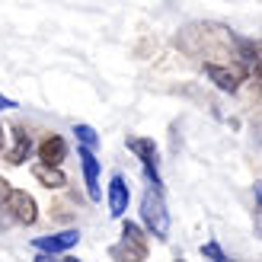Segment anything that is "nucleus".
I'll use <instances>...</instances> for the list:
<instances>
[{
  "label": "nucleus",
  "instance_id": "obj_1",
  "mask_svg": "<svg viewBox=\"0 0 262 262\" xmlns=\"http://www.w3.org/2000/svg\"><path fill=\"white\" fill-rule=\"evenodd\" d=\"M141 221H144V227L150 230V237L169 240V211H166L160 186H150L147 192H144V199H141Z\"/></svg>",
  "mask_w": 262,
  "mask_h": 262
},
{
  "label": "nucleus",
  "instance_id": "obj_2",
  "mask_svg": "<svg viewBox=\"0 0 262 262\" xmlns=\"http://www.w3.org/2000/svg\"><path fill=\"white\" fill-rule=\"evenodd\" d=\"M109 256L115 262H147V237L135 221H125L122 240L109 246Z\"/></svg>",
  "mask_w": 262,
  "mask_h": 262
},
{
  "label": "nucleus",
  "instance_id": "obj_3",
  "mask_svg": "<svg viewBox=\"0 0 262 262\" xmlns=\"http://www.w3.org/2000/svg\"><path fill=\"white\" fill-rule=\"evenodd\" d=\"M125 147L141 160V169H144V176L150 179V186H163V179H160V150H157L154 138L128 135V138H125Z\"/></svg>",
  "mask_w": 262,
  "mask_h": 262
},
{
  "label": "nucleus",
  "instance_id": "obj_4",
  "mask_svg": "<svg viewBox=\"0 0 262 262\" xmlns=\"http://www.w3.org/2000/svg\"><path fill=\"white\" fill-rule=\"evenodd\" d=\"M0 208H7V214L13 217V224H35V221H38V205H35L32 195L23 192V189H10L7 202Z\"/></svg>",
  "mask_w": 262,
  "mask_h": 262
},
{
  "label": "nucleus",
  "instance_id": "obj_5",
  "mask_svg": "<svg viewBox=\"0 0 262 262\" xmlns=\"http://www.w3.org/2000/svg\"><path fill=\"white\" fill-rule=\"evenodd\" d=\"M205 74H208V80H211L221 93H237L240 83H243V77L246 71L243 68H230V64H214V61H208L205 64Z\"/></svg>",
  "mask_w": 262,
  "mask_h": 262
},
{
  "label": "nucleus",
  "instance_id": "obj_6",
  "mask_svg": "<svg viewBox=\"0 0 262 262\" xmlns=\"http://www.w3.org/2000/svg\"><path fill=\"white\" fill-rule=\"evenodd\" d=\"M77 157H80V166H83V179H86L90 199L99 202V199H102V189H99V160H96V150H93V147H83V144H77Z\"/></svg>",
  "mask_w": 262,
  "mask_h": 262
},
{
  "label": "nucleus",
  "instance_id": "obj_7",
  "mask_svg": "<svg viewBox=\"0 0 262 262\" xmlns=\"http://www.w3.org/2000/svg\"><path fill=\"white\" fill-rule=\"evenodd\" d=\"M80 243V230H61V233H51V237H35L32 246L35 250H42V253H68L74 250V246Z\"/></svg>",
  "mask_w": 262,
  "mask_h": 262
},
{
  "label": "nucleus",
  "instance_id": "obj_8",
  "mask_svg": "<svg viewBox=\"0 0 262 262\" xmlns=\"http://www.w3.org/2000/svg\"><path fill=\"white\" fill-rule=\"evenodd\" d=\"M106 199H109V214H112V217H125L128 202H131V189H128L125 176L115 173V176L109 179V192H106Z\"/></svg>",
  "mask_w": 262,
  "mask_h": 262
},
{
  "label": "nucleus",
  "instance_id": "obj_9",
  "mask_svg": "<svg viewBox=\"0 0 262 262\" xmlns=\"http://www.w3.org/2000/svg\"><path fill=\"white\" fill-rule=\"evenodd\" d=\"M68 157V144L58 135H48L42 144H38V163H51V166H61V160Z\"/></svg>",
  "mask_w": 262,
  "mask_h": 262
},
{
  "label": "nucleus",
  "instance_id": "obj_10",
  "mask_svg": "<svg viewBox=\"0 0 262 262\" xmlns=\"http://www.w3.org/2000/svg\"><path fill=\"white\" fill-rule=\"evenodd\" d=\"M29 154H32V138H29V131L26 128H16L13 131V147L7 154V163L10 166H23L26 160H29Z\"/></svg>",
  "mask_w": 262,
  "mask_h": 262
},
{
  "label": "nucleus",
  "instance_id": "obj_11",
  "mask_svg": "<svg viewBox=\"0 0 262 262\" xmlns=\"http://www.w3.org/2000/svg\"><path fill=\"white\" fill-rule=\"evenodd\" d=\"M233 45H237V58L259 77V42L256 38H243V35H230Z\"/></svg>",
  "mask_w": 262,
  "mask_h": 262
},
{
  "label": "nucleus",
  "instance_id": "obj_12",
  "mask_svg": "<svg viewBox=\"0 0 262 262\" xmlns=\"http://www.w3.org/2000/svg\"><path fill=\"white\" fill-rule=\"evenodd\" d=\"M32 176L42 182V186H48V189H64V186H68V176H64L58 166H51V163H35Z\"/></svg>",
  "mask_w": 262,
  "mask_h": 262
},
{
  "label": "nucleus",
  "instance_id": "obj_13",
  "mask_svg": "<svg viewBox=\"0 0 262 262\" xmlns=\"http://www.w3.org/2000/svg\"><path fill=\"white\" fill-rule=\"evenodd\" d=\"M202 256H205V262H237V259H230L224 250H221V243H217V240L202 243Z\"/></svg>",
  "mask_w": 262,
  "mask_h": 262
},
{
  "label": "nucleus",
  "instance_id": "obj_14",
  "mask_svg": "<svg viewBox=\"0 0 262 262\" xmlns=\"http://www.w3.org/2000/svg\"><path fill=\"white\" fill-rule=\"evenodd\" d=\"M74 135H77V144H83V147H93V150H96L99 135H96L93 125H74Z\"/></svg>",
  "mask_w": 262,
  "mask_h": 262
},
{
  "label": "nucleus",
  "instance_id": "obj_15",
  "mask_svg": "<svg viewBox=\"0 0 262 262\" xmlns=\"http://www.w3.org/2000/svg\"><path fill=\"white\" fill-rule=\"evenodd\" d=\"M10 189H13V186H10V182H7L4 176H0V205L7 202V195H10Z\"/></svg>",
  "mask_w": 262,
  "mask_h": 262
},
{
  "label": "nucleus",
  "instance_id": "obj_16",
  "mask_svg": "<svg viewBox=\"0 0 262 262\" xmlns=\"http://www.w3.org/2000/svg\"><path fill=\"white\" fill-rule=\"evenodd\" d=\"M4 109H16V102H13L10 96H4V93H0V112H4Z\"/></svg>",
  "mask_w": 262,
  "mask_h": 262
},
{
  "label": "nucleus",
  "instance_id": "obj_17",
  "mask_svg": "<svg viewBox=\"0 0 262 262\" xmlns=\"http://www.w3.org/2000/svg\"><path fill=\"white\" fill-rule=\"evenodd\" d=\"M35 262H58V259H55V253H42V250H38Z\"/></svg>",
  "mask_w": 262,
  "mask_h": 262
},
{
  "label": "nucleus",
  "instance_id": "obj_18",
  "mask_svg": "<svg viewBox=\"0 0 262 262\" xmlns=\"http://www.w3.org/2000/svg\"><path fill=\"white\" fill-rule=\"evenodd\" d=\"M4 141H7V135H4V128H0V150H4Z\"/></svg>",
  "mask_w": 262,
  "mask_h": 262
},
{
  "label": "nucleus",
  "instance_id": "obj_19",
  "mask_svg": "<svg viewBox=\"0 0 262 262\" xmlns=\"http://www.w3.org/2000/svg\"><path fill=\"white\" fill-rule=\"evenodd\" d=\"M58 262H80V259H74V256H64V259H58Z\"/></svg>",
  "mask_w": 262,
  "mask_h": 262
},
{
  "label": "nucleus",
  "instance_id": "obj_20",
  "mask_svg": "<svg viewBox=\"0 0 262 262\" xmlns=\"http://www.w3.org/2000/svg\"><path fill=\"white\" fill-rule=\"evenodd\" d=\"M176 262H186V259H176Z\"/></svg>",
  "mask_w": 262,
  "mask_h": 262
}]
</instances>
